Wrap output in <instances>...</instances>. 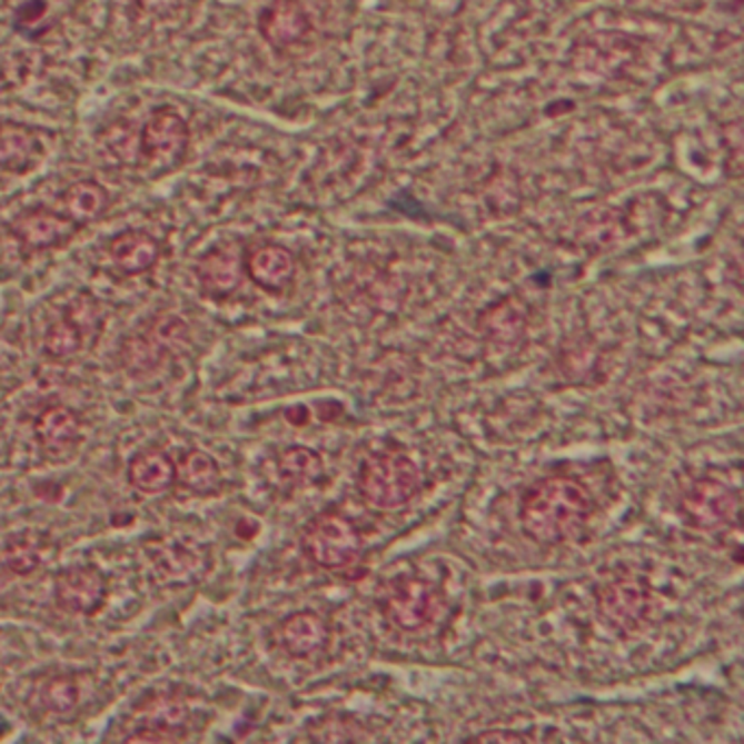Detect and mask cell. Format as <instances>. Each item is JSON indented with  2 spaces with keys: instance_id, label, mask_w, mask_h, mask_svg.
Wrapping results in <instances>:
<instances>
[{
  "instance_id": "cell-3",
  "label": "cell",
  "mask_w": 744,
  "mask_h": 744,
  "mask_svg": "<svg viewBox=\"0 0 744 744\" xmlns=\"http://www.w3.org/2000/svg\"><path fill=\"white\" fill-rule=\"evenodd\" d=\"M304 553L321 568L339 571L360 557V535L356 526L337 514L315 517L301 535Z\"/></svg>"
},
{
  "instance_id": "cell-27",
  "label": "cell",
  "mask_w": 744,
  "mask_h": 744,
  "mask_svg": "<svg viewBox=\"0 0 744 744\" xmlns=\"http://www.w3.org/2000/svg\"><path fill=\"white\" fill-rule=\"evenodd\" d=\"M140 4L142 11L151 13V16H158V18H165V16H171L172 11L181 4V0H136Z\"/></svg>"
},
{
  "instance_id": "cell-15",
  "label": "cell",
  "mask_w": 744,
  "mask_h": 744,
  "mask_svg": "<svg viewBox=\"0 0 744 744\" xmlns=\"http://www.w3.org/2000/svg\"><path fill=\"white\" fill-rule=\"evenodd\" d=\"M328 625L313 612L290 614L280 627V639L292 657H308L328 644Z\"/></svg>"
},
{
  "instance_id": "cell-21",
  "label": "cell",
  "mask_w": 744,
  "mask_h": 744,
  "mask_svg": "<svg viewBox=\"0 0 744 744\" xmlns=\"http://www.w3.org/2000/svg\"><path fill=\"white\" fill-rule=\"evenodd\" d=\"M167 347L153 335H136L120 347V363L125 371L133 376H145L162 365Z\"/></svg>"
},
{
  "instance_id": "cell-25",
  "label": "cell",
  "mask_w": 744,
  "mask_h": 744,
  "mask_svg": "<svg viewBox=\"0 0 744 744\" xmlns=\"http://www.w3.org/2000/svg\"><path fill=\"white\" fill-rule=\"evenodd\" d=\"M86 344L81 330L66 317H61L56 324L49 326L44 335V351L51 358H70Z\"/></svg>"
},
{
  "instance_id": "cell-26",
  "label": "cell",
  "mask_w": 744,
  "mask_h": 744,
  "mask_svg": "<svg viewBox=\"0 0 744 744\" xmlns=\"http://www.w3.org/2000/svg\"><path fill=\"white\" fill-rule=\"evenodd\" d=\"M181 738H183V732L165 727V725H156V723H147L138 727L133 734L125 736L127 743H177Z\"/></svg>"
},
{
  "instance_id": "cell-1",
  "label": "cell",
  "mask_w": 744,
  "mask_h": 744,
  "mask_svg": "<svg viewBox=\"0 0 744 744\" xmlns=\"http://www.w3.org/2000/svg\"><path fill=\"white\" fill-rule=\"evenodd\" d=\"M592 509L594 500L578 480L553 476L524 494L519 522L535 542L564 544L585 528Z\"/></svg>"
},
{
  "instance_id": "cell-19",
  "label": "cell",
  "mask_w": 744,
  "mask_h": 744,
  "mask_svg": "<svg viewBox=\"0 0 744 744\" xmlns=\"http://www.w3.org/2000/svg\"><path fill=\"white\" fill-rule=\"evenodd\" d=\"M175 467H177L175 478H179V483L197 496H212L221 487V469L217 460L204 450L186 453Z\"/></svg>"
},
{
  "instance_id": "cell-11",
  "label": "cell",
  "mask_w": 744,
  "mask_h": 744,
  "mask_svg": "<svg viewBox=\"0 0 744 744\" xmlns=\"http://www.w3.org/2000/svg\"><path fill=\"white\" fill-rule=\"evenodd\" d=\"M110 206V192L95 179L70 183L59 197V212L79 228L97 221Z\"/></svg>"
},
{
  "instance_id": "cell-8",
  "label": "cell",
  "mask_w": 744,
  "mask_h": 744,
  "mask_svg": "<svg viewBox=\"0 0 744 744\" xmlns=\"http://www.w3.org/2000/svg\"><path fill=\"white\" fill-rule=\"evenodd\" d=\"M9 229L24 249L44 251V249H53V247L63 245L66 240H70L79 226L72 224L58 210L33 208V210L18 215L11 221Z\"/></svg>"
},
{
  "instance_id": "cell-28",
  "label": "cell",
  "mask_w": 744,
  "mask_h": 744,
  "mask_svg": "<svg viewBox=\"0 0 744 744\" xmlns=\"http://www.w3.org/2000/svg\"><path fill=\"white\" fill-rule=\"evenodd\" d=\"M474 741H485V743H524V741H533L530 736L526 734H512V732H487V734H480L476 736Z\"/></svg>"
},
{
  "instance_id": "cell-24",
  "label": "cell",
  "mask_w": 744,
  "mask_h": 744,
  "mask_svg": "<svg viewBox=\"0 0 744 744\" xmlns=\"http://www.w3.org/2000/svg\"><path fill=\"white\" fill-rule=\"evenodd\" d=\"M280 474L288 478L295 485H310L321 478L324 474V463L321 457L304 446H292L280 455L278 460Z\"/></svg>"
},
{
  "instance_id": "cell-23",
  "label": "cell",
  "mask_w": 744,
  "mask_h": 744,
  "mask_svg": "<svg viewBox=\"0 0 744 744\" xmlns=\"http://www.w3.org/2000/svg\"><path fill=\"white\" fill-rule=\"evenodd\" d=\"M63 317L70 319L83 335V339H97L106 324V310L97 297L90 292H77L63 310Z\"/></svg>"
},
{
  "instance_id": "cell-18",
  "label": "cell",
  "mask_w": 744,
  "mask_h": 744,
  "mask_svg": "<svg viewBox=\"0 0 744 744\" xmlns=\"http://www.w3.org/2000/svg\"><path fill=\"white\" fill-rule=\"evenodd\" d=\"M49 550L51 542L42 533H18L7 542L2 550V564L9 573L27 576L36 573L49 559Z\"/></svg>"
},
{
  "instance_id": "cell-17",
  "label": "cell",
  "mask_w": 744,
  "mask_h": 744,
  "mask_svg": "<svg viewBox=\"0 0 744 744\" xmlns=\"http://www.w3.org/2000/svg\"><path fill=\"white\" fill-rule=\"evenodd\" d=\"M201 288L212 297H226L240 285V265L229 249H212L197 265Z\"/></svg>"
},
{
  "instance_id": "cell-16",
  "label": "cell",
  "mask_w": 744,
  "mask_h": 744,
  "mask_svg": "<svg viewBox=\"0 0 744 744\" xmlns=\"http://www.w3.org/2000/svg\"><path fill=\"white\" fill-rule=\"evenodd\" d=\"M295 271L292 256L285 247L267 245L251 251L247 258V274L258 287L267 290H282L290 282Z\"/></svg>"
},
{
  "instance_id": "cell-12",
  "label": "cell",
  "mask_w": 744,
  "mask_h": 744,
  "mask_svg": "<svg viewBox=\"0 0 744 744\" xmlns=\"http://www.w3.org/2000/svg\"><path fill=\"white\" fill-rule=\"evenodd\" d=\"M33 430L47 453H61L77 446L81 439V419L72 408L53 404L38 415Z\"/></svg>"
},
{
  "instance_id": "cell-2",
  "label": "cell",
  "mask_w": 744,
  "mask_h": 744,
  "mask_svg": "<svg viewBox=\"0 0 744 744\" xmlns=\"http://www.w3.org/2000/svg\"><path fill=\"white\" fill-rule=\"evenodd\" d=\"M421 474L401 453H378L365 458L358 469V492L378 512L406 507L419 492Z\"/></svg>"
},
{
  "instance_id": "cell-20",
  "label": "cell",
  "mask_w": 744,
  "mask_h": 744,
  "mask_svg": "<svg viewBox=\"0 0 744 744\" xmlns=\"http://www.w3.org/2000/svg\"><path fill=\"white\" fill-rule=\"evenodd\" d=\"M308 22L292 0H278L262 18V33L274 44H290L299 40L306 31Z\"/></svg>"
},
{
  "instance_id": "cell-14",
  "label": "cell",
  "mask_w": 744,
  "mask_h": 744,
  "mask_svg": "<svg viewBox=\"0 0 744 744\" xmlns=\"http://www.w3.org/2000/svg\"><path fill=\"white\" fill-rule=\"evenodd\" d=\"M40 140L33 129L4 122L0 125V171L22 172L31 171L40 160Z\"/></svg>"
},
{
  "instance_id": "cell-5",
  "label": "cell",
  "mask_w": 744,
  "mask_h": 744,
  "mask_svg": "<svg viewBox=\"0 0 744 744\" xmlns=\"http://www.w3.org/2000/svg\"><path fill=\"white\" fill-rule=\"evenodd\" d=\"M190 142L188 125L172 110H158L142 129V153L158 169L167 171L179 165Z\"/></svg>"
},
{
  "instance_id": "cell-22",
  "label": "cell",
  "mask_w": 744,
  "mask_h": 744,
  "mask_svg": "<svg viewBox=\"0 0 744 744\" xmlns=\"http://www.w3.org/2000/svg\"><path fill=\"white\" fill-rule=\"evenodd\" d=\"M38 696H40L44 712L59 716V718H66L79 707L81 692L72 675H56L40 686Z\"/></svg>"
},
{
  "instance_id": "cell-6",
  "label": "cell",
  "mask_w": 744,
  "mask_h": 744,
  "mask_svg": "<svg viewBox=\"0 0 744 744\" xmlns=\"http://www.w3.org/2000/svg\"><path fill=\"white\" fill-rule=\"evenodd\" d=\"M108 598V578L95 566L66 568L56 576V601L68 614L92 616Z\"/></svg>"
},
{
  "instance_id": "cell-7",
  "label": "cell",
  "mask_w": 744,
  "mask_h": 744,
  "mask_svg": "<svg viewBox=\"0 0 744 744\" xmlns=\"http://www.w3.org/2000/svg\"><path fill=\"white\" fill-rule=\"evenodd\" d=\"M736 509L734 494L718 480H696L682 498V512L694 528L712 530L730 522Z\"/></svg>"
},
{
  "instance_id": "cell-9",
  "label": "cell",
  "mask_w": 744,
  "mask_h": 744,
  "mask_svg": "<svg viewBox=\"0 0 744 744\" xmlns=\"http://www.w3.org/2000/svg\"><path fill=\"white\" fill-rule=\"evenodd\" d=\"M646 589L635 581H616L601 594V614L616 629H635L646 616Z\"/></svg>"
},
{
  "instance_id": "cell-13",
  "label": "cell",
  "mask_w": 744,
  "mask_h": 744,
  "mask_svg": "<svg viewBox=\"0 0 744 744\" xmlns=\"http://www.w3.org/2000/svg\"><path fill=\"white\" fill-rule=\"evenodd\" d=\"M177 476V467L172 458L162 448L140 450L129 460L127 478L142 494H162L171 487Z\"/></svg>"
},
{
  "instance_id": "cell-4",
  "label": "cell",
  "mask_w": 744,
  "mask_h": 744,
  "mask_svg": "<svg viewBox=\"0 0 744 744\" xmlns=\"http://www.w3.org/2000/svg\"><path fill=\"white\" fill-rule=\"evenodd\" d=\"M383 614L398 629H421L435 616V592L421 578L398 576L385 592Z\"/></svg>"
},
{
  "instance_id": "cell-10",
  "label": "cell",
  "mask_w": 744,
  "mask_h": 744,
  "mask_svg": "<svg viewBox=\"0 0 744 744\" xmlns=\"http://www.w3.org/2000/svg\"><path fill=\"white\" fill-rule=\"evenodd\" d=\"M108 249L116 269L125 276H140L149 271L160 258V242L142 229H127L116 234Z\"/></svg>"
}]
</instances>
